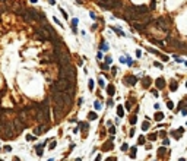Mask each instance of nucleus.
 I'll return each mask as SVG.
<instances>
[{"instance_id": "35", "label": "nucleus", "mask_w": 187, "mask_h": 161, "mask_svg": "<svg viewBox=\"0 0 187 161\" xmlns=\"http://www.w3.org/2000/svg\"><path fill=\"white\" fill-rule=\"evenodd\" d=\"M89 89H91V91L94 89V81H92V79L89 81Z\"/></svg>"}, {"instance_id": "48", "label": "nucleus", "mask_w": 187, "mask_h": 161, "mask_svg": "<svg viewBox=\"0 0 187 161\" xmlns=\"http://www.w3.org/2000/svg\"><path fill=\"white\" fill-rule=\"evenodd\" d=\"M56 2H54V0H50V5H54Z\"/></svg>"}, {"instance_id": "33", "label": "nucleus", "mask_w": 187, "mask_h": 161, "mask_svg": "<svg viewBox=\"0 0 187 161\" xmlns=\"http://www.w3.org/2000/svg\"><path fill=\"white\" fill-rule=\"evenodd\" d=\"M110 133H111V135L116 133V128H114V126H111V128H110Z\"/></svg>"}, {"instance_id": "25", "label": "nucleus", "mask_w": 187, "mask_h": 161, "mask_svg": "<svg viewBox=\"0 0 187 161\" xmlns=\"http://www.w3.org/2000/svg\"><path fill=\"white\" fill-rule=\"evenodd\" d=\"M35 135H27V141H35Z\"/></svg>"}, {"instance_id": "8", "label": "nucleus", "mask_w": 187, "mask_h": 161, "mask_svg": "<svg viewBox=\"0 0 187 161\" xmlns=\"http://www.w3.org/2000/svg\"><path fill=\"white\" fill-rule=\"evenodd\" d=\"M114 148V143L113 142H107V143H104L102 145V149L104 151H110V149H113Z\"/></svg>"}, {"instance_id": "9", "label": "nucleus", "mask_w": 187, "mask_h": 161, "mask_svg": "<svg viewBox=\"0 0 187 161\" xmlns=\"http://www.w3.org/2000/svg\"><path fill=\"white\" fill-rule=\"evenodd\" d=\"M142 82H143V88H149V85H151V78H149V76H145Z\"/></svg>"}, {"instance_id": "41", "label": "nucleus", "mask_w": 187, "mask_h": 161, "mask_svg": "<svg viewBox=\"0 0 187 161\" xmlns=\"http://www.w3.org/2000/svg\"><path fill=\"white\" fill-rule=\"evenodd\" d=\"M89 16H91L92 19H95V18H97V16H95V13H94V12H91V13H89Z\"/></svg>"}, {"instance_id": "52", "label": "nucleus", "mask_w": 187, "mask_h": 161, "mask_svg": "<svg viewBox=\"0 0 187 161\" xmlns=\"http://www.w3.org/2000/svg\"><path fill=\"white\" fill-rule=\"evenodd\" d=\"M186 87H187V83H186Z\"/></svg>"}, {"instance_id": "31", "label": "nucleus", "mask_w": 187, "mask_h": 161, "mask_svg": "<svg viewBox=\"0 0 187 161\" xmlns=\"http://www.w3.org/2000/svg\"><path fill=\"white\" fill-rule=\"evenodd\" d=\"M111 62H113L111 57H105V63H107V64H111Z\"/></svg>"}, {"instance_id": "21", "label": "nucleus", "mask_w": 187, "mask_h": 161, "mask_svg": "<svg viewBox=\"0 0 187 161\" xmlns=\"http://www.w3.org/2000/svg\"><path fill=\"white\" fill-rule=\"evenodd\" d=\"M99 48H101V50H105V51H107V50H108V44H107V43H101Z\"/></svg>"}, {"instance_id": "37", "label": "nucleus", "mask_w": 187, "mask_h": 161, "mask_svg": "<svg viewBox=\"0 0 187 161\" xmlns=\"http://www.w3.org/2000/svg\"><path fill=\"white\" fill-rule=\"evenodd\" d=\"M127 148H129V145H127V143H123V145H121V149H123V151H126Z\"/></svg>"}, {"instance_id": "2", "label": "nucleus", "mask_w": 187, "mask_h": 161, "mask_svg": "<svg viewBox=\"0 0 187 161\" xmlns=\"http://www.w3.org/2000/svg\"><path fill=\"white\" fill-rule=\"evenodd\" d=\"M50 128H51L50 124H38V126H35V128H32L34 129V135H35V136H41V135H44Z\"/></svg>"}, {"instance_id": "22", "label": "nucleus", "mask_w": 187, "mask_h": 161, "mask_svg": "<svg viewBox=\"0 0 187 161\" xmlns=\"http://www.w3.org/2000/svg\"><path fill=\"white\" fill-rule=\"evenodd\" d=\"M156 136H158L156 133H151L149 136H148V139H149V141H155V139H156Z\"/></svg>"}, {"instance_id": "1", "label": "nucleus", "mask_w": 187, "mask_h": 161, "mask_svg": "<svg viewBox=\"0 0 187 161\" xmlns=\"http://www.w3.org/2000/svg\"><path fill=\"white\" fill-rule=\"evenodd\" d=\"M98 3H99L101 7L108 9V10H116V9L123 6L121 0H98Z\"/></svg>"}, {"instance_id": "47", "label": "nucleus", "mask_w": 187, "mask_h": 161, "mask_svg": "<svg viewBox=\"0 0 187 161\" xmlns=\"http://www.w3.org/2000/svg\"><path fill=\"white\" fill-rule=\"evenodd\" d=\"M31 3H32V5H35V3H37V0H31Z\"/></svg>"}, {"instance_id": "45", "label": "nucleus", "mask_w": 187, "mask_h": 161, "mask_svg": "<svg viewBox=\"0 0 187 161\" xmlns=\"http://www.w3.org/2000/svg\"><path fill=\"white\" fill-rule=\"evenodd\" d=\"M183 114H184V116L187 114V108H183Z\"/></svg>"}, {"instance_id": "34", "label": "nucleus", "mask_w": 187, "mask_h": 161, "mask_svg": "<svg viewBox=\"0 0 187 161\" xmlns=\"http://www.w3.org/2000/svg\"><path fill=\"white\" fill-rule=\"evenodd\" d=\"M60 12L63 13V16H64V18H66V19H67V18H69V16H67V13L64 12V9H62V7H60Z\"/></svg>"}, {"instance_id": "27", "label": "nucleus", "mask_w": 187, "mask_h": 161, "mask_svg": "<svg viewBox=\"0 0 187 161\" xmlns=\"http://www.w3.org/2000/svg\"><path fill=\"white\" fill-rule=\"evenodd\" d=\"M167 107H168L169 110H173V108H174V104H173V101H168V103H167Z\"/></svg>"}, {"instance_id": "14", "label": "nucleus", "mask_w": 187, "mask_h": 161, "mask_svg": "<svg viewBox=\"0 0 187 161\" xmlns=\"http://www.w3.org/2000/svg\"><path fill=\"white\" fill-rule=\"evenodd\" d=\"M171 135H173V136L175 138V139H180L181 138V132H178V129H177V132L174 130V132H171Z\"/></svg>"}, {"instance_id": "42", "label": "nucleus", "mask_w": 187, "mask_h": 161, "mask_svg": "<svg viewBox=\"0 0 187 161\" xmlns=\"http://www.w3.org/2000/svg\"><path fill=\"white\" fill-rule=\"evenodd\" d=\"M162 143H164V145L167 147V145H168V143H169V141H168V139H164V142H162Z\"/></svg>"}, {"instance_id": "24", "label": "nucleus", "mask_w": 187, "mask_h": 161, "mask_svg": "<svg viewBox=\"0 0 187 161\" xmlns=\"http://www.w3.org/2000/svg\"><path fill=\"white\" fill-rule=\"evenodd\" d=\"M142 129H143V130L149 129V122H143V124H142Z\"/></svg>"}, {"instance_id": "6", "label": "nucleus", "mask_w": 187, "mask_h": 161, "mask_svg": "<svg viewBox=\"0 0 187 161\" xmlns=\"http://www.w3.org/2000/svg\"><path fill=\"white\" fill-rule=\"evenodd\" d=\"M155 85H156L158 89H162V88L165 87V79H164V78H158V79L155 81Z\"/></svg>"}, {"instance_id": "17", "label": "nucleus", "mask_w": 187, "mask_h": 161, "mask_svg": "<svg viewBox=\"0 0 187 161\" xmlns=\"http://www.w3.org/2000/svg\"><path fill=\"white\" fill-rule=\"evenodd\" d=\"M113 31H116V32H117V34H118V35H120V37H124V32H123L121 29H118V28L113 27Z\"/></svg>"}, {"instance_id": "16", "label": "nucleus", "mask_w": 187, "mask_h": 161, "mask_svg": "<svg viewBox=\"0 0 187 161\" xmlns=\"http://www.w3.org/2000/svg\"><path fill=\"white\" fill-rule=\"evenodd\" d=\"M133 103H134V98H132L130 101H127V103H126V108H127V110H130V108H132V104H133Z\"/></svg>"}, {"instance_id": "19", "label": "nucleus", "mask_w": 187, "mask_h": 161, "mask_svg": "<svg viewBox=\"0 0 187 161\" xmlns=\"http://www.w3.org/2000/svg\"><path fill=\"white\" fill-rule=\"evenodd\" d=\"M97 117H98V116H97L95 113H92V111H91V113L88 114V119H89V120H95V119H97Z\"/></svg>"}, {"instance_id": "23", "label": "nucleus", "mask_w": 187, "mask_h": 161, "mask_svg": "<svg viewBox=\"0 0 187 161\" xmlns=\"http://www.w3.org/2000/svg\"><path fill=\"white\" fill-rule=\"evenodd\" d=\"M145 143V138L143 136H139V139H138V145H143Z\"/></svg>"}, {"instance_id": "38", "label": "nucleus", "mask_w": 187, "mask_h": 161, "mask_svg": "<svg viewBox=\"0 0 187 161\" xmlns=\"http://www.w3.org/2000/svg\"><path fill=\"white\" fill-rule=\"evenodd\" d=\"M98 83H99V87H105V83H104V81H102V79H99V81H98Z\"/></svg>"}, {"instance_id": "7", "label": "nucleus", "mask_w": 187, "mask_h": 161, "mask_svg": "<svg viewBox=\"0 0 187 161\" xmlns=\"http://www.w3.org/2000/svg\"><path fill=\"white\" fill-rule=\"evenodd\" d=\"M45 143H41V145H35V149H37V155L38 157H42V148H44Z\"/></svg>"}, {"instance_id": "26", "label": "nucleus", "mask_w": 187, "mask_h": 161, "mask_svg": "<svg viewBox=\"0 0 187 161\" xmlns=\"http://www.w3.org/2000/svg\"><path fill=\"white\" fill-rule=\"evenodd\" d=\"M149 7H151L152 10H154L155 7H156V3H155V0H151V6H149Z\"/></svg>"}, {"instance_id": "43", "label": "nucleus", "mask_w": 187, "mask_h": 161, "mask_svg": "<svg viewBox=\"0 0 187 161\" xmlns=\"http://www.w3.org/2000/svg\"><path fill=\"white\" fill-rule=\"evenodd\" d=\"M12 161H21V160H19V157H13V158H12Z\"/></svg>"}, {"instance_id": "20", "label": "nucleus", "mask_w": 187, "mask_h": 161, "mask_svg": "<svg viewBox=\"0 0 187 161\" xmlns=\"http://www.w3.org/2000/svg\"><path fill=\"white\" fill-rule=\"evenodd\" d=\"M76 25H78V19H73V21H72V28H73V32L78 31V29H76Z\"/></svg>"}, {"instance_id": "40", "label": "nucleus", "mask_w": 187, "mask_h": 161, "mask_svg": "<svg viewBox=\"0 0 187 161\" xmlns=\"http://www.w3.org/2000/svg\"><path fill=\"white\" fill-rule=\"evenodd\" d=\"M54 22H56V23H57V25H60V27H63V25H62V23H60V21H58V19H57V18H54Z\"/></svg>"}, {"instance_id": "39", "label": "nucleus", "mask_w": 187, "mask_h": 161, "mask_svg": "<svg viewBox=\"0 0 187 161\" xmlns=\"http://www.w3.org/2000/svg\"><path fill=\"white\" fill-rule=\"evenodd\" d=\"M95 108H97V110H101V104L98 103V101H97V103H95Z\"/></svg>"}, {"instance_id": "12", "label": "nucleus", "mask_w": 187, "mask_h": 161, "mask_svg": "<svg viewBox=\"0 0 187 161\" xmlns=\"http://www.w3.org/2000/svg\"><path fill=\"white\" fill-rule=\"evenodd\" d=\"M162 119H164V113L158 111V113L155 114V120H156V122H161V120H162Z\"/></svg>"}, {"instance_id": "46", "label": "nucleus", "mask_w": 187, "mask_h": 161, "mask_svg": "<svg viewBox=\"0 0 187 161\" xmlns=\"http://www.w3.org/2000/svg\"><path fill=\"white\" fill-rule=\"evenodd\" d=\"M95 161H101V155H98V157H97V160H95Z\"/></svg>"}, {"instance_id": "5", "label": "nucleus", "mask_w": 187, "mask_h": 161, "mask_svg": "<svg viewBox=\"0 0 187 161\" xmlns=\"http://www.w3.org/2000/svg\"><path fill=\"white\" fill-rule=\"evenodd\" d=\"M133 28L138 29V31H145L146 29V25L142 23V22H139V21H136V22H133Z\"/></svg>"}, {"instance_id": "44", "label": "nucleus", "mask_w": 187, "mask_h": 161, "mask_svg": "<svg viewBox=\"0 0 187 161\" xmlns=\"http://www.w3.org/2000/svg\"><path fill=\"white\" fill-rule=\"evenodd\" d=\"M154 64H155V66H156V67H162V66H161V63H158V62H155V63H154Z\"/></svg>"}, {"instance_id": "36", "label": "nucleus", "mask_w": 187, "mask_h": 161, "mask_svg": "<svg viewBox=\"0 0 187 161\" xmlns=\"http://www.w3.org/2000/svg\"><path fill=\"white\" fill-rule=\"evenodd\" d=\"M105 161H117V158H116V157H108Z\"/></svg>"}, {"instance_id": "30", "label": "nucleus", "mask_w": 187, "mask_h": 161, "mask_svg": "<svg viewBox=\"0 0 187 161\" xmlns=\"http://www.w3.org/2000/svg\"><path fill=\"white\" fill-rule=\"evenodd\" d=\"M136 120H138V117H136V116L130 117V123H132V124H134V123H136Z\"/></svg>"}, {"instance_id": "18", "label": "nucleus", "mask_w": 187, "mask_h": 161, "mask_svg": "<svg viewBox=\"0 0 187 161\" xmlns=\"http://www.w3.org/2000/svg\"><path fill=\"white\" fill-rule=\"evenodd\" d=\"M130 158H136V147H133L130 149Z\"/></svg>"}, {"instance_id": "50", "label": "nucleus", "mask_w": 187, "mask_h": 161, "mask_svg": "<svg viewBox=\"0 0 187 161\" xmlns=\"http://www.w3.org/2000/svg\"><path fill=\"white\" fill-rule=\"evenodd\" d=\"M178 161H186V160H184V158H180V160H178Z\"/></svg>"}, {"instance_id": "29", "label": "nucleus", "mask_w": 187, "mask_h": 161, "mask_svg": "<svg viewBox=\"0 0 187 161\" xmlns=\"http://www.w3.org/2000/svg\"><path fill=\"white\" fill-rule=\"evenodd\" d=\"M50 142H51V143H50V149L56 148V145H57V143H56V141H50Z\"/></svg>"}, {"instance_id": "4", "label": "nucleus", "mask_w": 187, "mask_h": 161, "mask_svg": "<svg viewBox=\"0 0 187 161\" xmlns=\"http://www.w3.org/2000/svg\"><path fill=\"white\" fill-rule=\"evenodd\" d=\"M136 82H138V78L136 76H133V75H130V76H126L124 78V83L126 85H136Z\"/></svg>"}, {"instance_id": "32", "label": "nucleus", "mask_w": 187, "mask_h": 161, "mask_svg": "<svg viewBox=\"0 0 187 161\" xmlns=\"http://www.w3.org/2000/svg\"><path fill=\"white\" fill-rule=\"evenodd\" d=\"M152 95H154V97H159L158 95V89H152Z\"/></svg>"}, {"instance_id": "3", "label": "nucleus", "mask_w": 187, "mask_h": 161, "mask_svg": "<svg viewBox=\"0 0 187 161\" xmlns=\"http://www.w3.org/2000/svg\"><path fill=\"white\" fill-rule=\"evenodd\" d=\"M155 23H156V27H158V28H161L162 31L168 32L169 25H168V22H167V18H164V16H159V18L155 21Z\"/></svg>"}, {"instance_id": "13", "label": "nucleus", "mask_w": 187, "mask_h": 161, "mask_svg": "<svg viewBox=\"0 0 187 161\" xmlns=\"http://www.w3.org/2000/svg\"><path fill=\"white\" fill-rule=\"evenodd\" d=\"M165 154H167V149L165 148H159L158 149V157H164Z\"/></svg>"}, {"instance_id": "11", "label": "nucleus", "mask_w": 187, "mask_h": 161, "mask_svg": "<svg viewBox=\"0 0 187 161\" xmlns=\"http://www.w3.org/2000/svg\"><path fill=\"white\" fill-rule=\"evenodd\" d=\"M114 91H116L114 85H108V87H107V92H108V95H114Z\"/></svg>"}, {"instance_id": "10", "label": "nucleus", "mask_w": 187, "mask_h": 161, "mask_svg": "<svg viewBox=\"0 0 187 161\" xmlns=\"http://www.w3.org/2000/svg\"><path fill=\"white\" fill-rule=\"evenodd\" d=\"M177 88H178V82H177V81H171L169 89H171V91H177Z\"/></svg>"}, {"instance_id": "15", "label": "nucleus", "mask_w": 187, "mask_h": 161, "mask_svg": "<svg viewBox=\"0 0 187 161\" xmlns=\"http://www.w3.org/2000/svg\"><path fill=\"white\" fill-rule=\"evenodd\" d=\"M117 114L120 116V117H123L124 111H123V107H121V106H117Z\"/></svg>"}, {"instance_id": "28", "label": "nucleus", "mask_w": 187, "mask_h": 161, "mask_svg": "<svg viewBox=\"0 0 187 161\" xmlns=\"http://www.w3.org/2000/svg\"><path fill=\"white\" fill-rule=\"evenodd\" d=\"M3 149H4V151H7V152H10V151H12V147H10V145H4V147H3Z\"/></svg>"}, {"instance_id": "49", "label": "nucleus", "mask_w": 187, "mask_h": 161, "mask_svg": "<svg viewBox=\"0 0 187 161\" xmlns=\"http://www.w3.org/2000/svg\"><path fill=\"white\" fill-rule=\"evenodd\" d=\"M75 161H82V158H76V160H75Z\"/></svg>"}, {"instance_id": "51", "label": "nucleus", "mask_w": 187, "mask_h": 161, "mask_svg": "<svg viewBox=\"0 0 187 161\" xmlns=\"http://www.w3.org/2000/svg\"><path fill=\"white\" fill-rule=\"evenodd\" d=\"M0 161H3V160H2V158H0Z\"/></svg>"}]
</instances>
